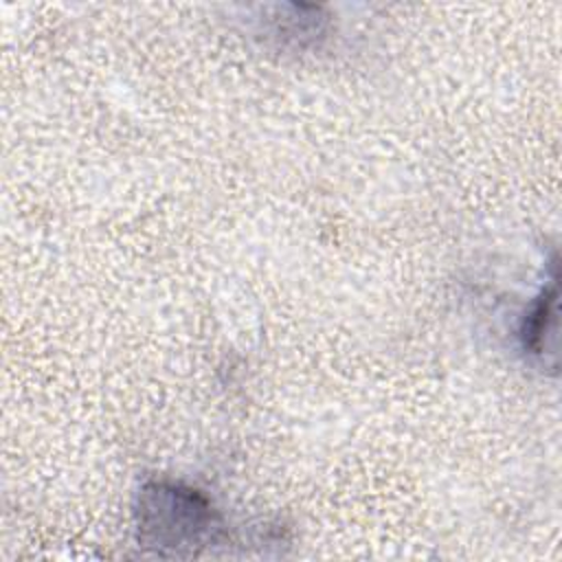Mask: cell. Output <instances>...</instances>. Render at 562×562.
<instances>
[{
  "label": "cell",
  "instance_id": "6da1fadb",
  "mask_svg": "<svg viewBox=\"0 0 562 562\" xmlns=\"http://www.w3.org/2000/svg\"><path fill=\"white\" fill-rule=\"evenodd\" d=\"M140 538L160 549L202 544L213 536L217 514L195 490L173 483H151L140 492Z\"/></svg>",
  "mask_w": 562,
  "mask_h": 562
},
{
  "label": "cell",
  "instance_id": "7a4b0ae2",
  "mask_svg": "<svg viewBox=\"0 0 562 562\" xmlns=\"http://www.w3.org/2000/svg\"><path fill=\"white\" fill-rule=\"evenodd\" d=\"M555 303H558V281L555 274L536 296L533 305L522 318L520 340L522 349L547 364V353L555 356Z\"/></svg>",
  "mask_w": 562,
  "mask_h": 562
}]
</instances>
